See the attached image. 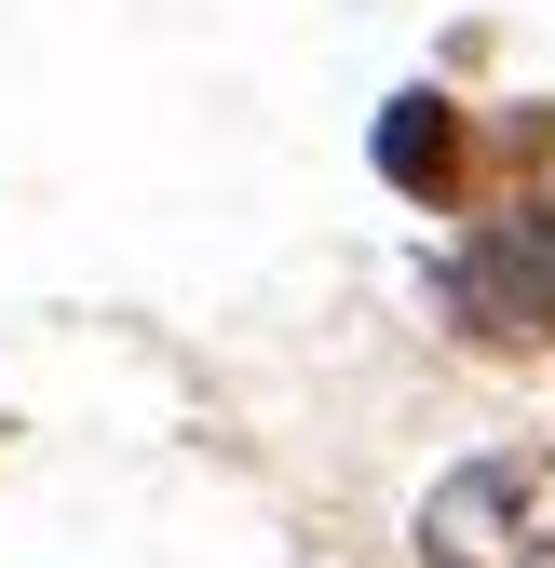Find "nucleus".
<instances>
[{"mask_svg":"<svg viewBox=\"0 0 555 568\" xmlns=\"http://www.w3.org/2000/svg\"><path fill=\"white\" fill-rule=\"evenodd\" d=\"M421 568H555V460L502 447L421 501Z\"/></svg>","mask_w":555,"mask_h":568,"instance_id":"1","label":"nucleus"},{"mask_svg":"<svg viewBox=\"0 0 555 568\" xmlns=\"http://www.w3.org/2000/svg\"><path fill=\"white\" fill-rule=\"evenodd\" d=\"M447 312L474 338H555V203H502L447 257Z\"/></svg>","mask_w":555,"mask_h":568,"instance_id":"2","label":"nucleus"},{"mask_svg":"<svg viewBox=\"0 0 555 568\" xmlns=\"http://www.w3.org/2000/svg\"><path fill=\"white\" fill-rule=\"evenodd\" d=\"M380 163H393L406 190H447V163H461V122H447V95H406V109L380 122Z\"/></svg>","mask_w":555,"mask_h":568,"instance_id":"3","label":"nucleus"}]
</instances>
